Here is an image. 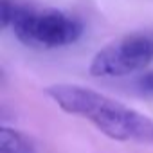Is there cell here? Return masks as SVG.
<instances>
[{"mask_svg":"<svg viewBox=\"0 0 153 153\" xmlns=\"http://www.w3.org/2000/svg\"><path fill=\"white\" fill-rule=\"evenodd\" d=\"M0 25L11 27L24 45L40 49L72 45L85 31L79 18L59 9H38L24 0H0Z\"/></svg>","mask_w":153,"mask_h":153,"instance_id":"cell-2","label":"cell"},{"mask_svg":"<svg viewBox=\"0 0 153 153\" xmlns=\"http://www.w3.org/2000/svg\"><path fill=\"white\" fill-rule=\"evenodd\" d=\"M153 61V36L130 34L101 51L90 61L88 72L96 78H123L142 70Z\"/></svg>","mask_w":153,"mask_h":153,"instance_id":"cell-3","label":"cell"},{"mask_svg":"<svg viewBox=\"0 0 153 153\" xmlns=\"http://www.w3.org/2000/svg\"><path fill=\"white\" fill-rule=\"evenodd\" d=\"M137 85L142 92H148V94H153V70L151 72H144L140 78L137 79Z\"/></svg>","mask_w":153,"mask_h":153,"instance_id":"cell-5","label":"cell"},{"mask_svg":"<svg viewBox=\"0 0 153 153\" xmlns=\"http://www.w3.org/2000/svg\"><path fill=\"white\" fill-rule=\"evenodd\" d=\"M0 153H38L31 137L25 133L2 126L0 128Z\"/></svg>","mask_w":153,"mask_h":153,"instance_id":"cell-4","label":"cell"},{"mask_svg":"<svg viewBox=\"0 0 153 153\" xmlns=\"http://www.w3.org/2000/svg\"><path fill=\"white\" fill-rule=\"evenodd\" d=\"M45 92L63 112L90 121L114 140L153 144V119L106 94L74 83H56Z\"/></svg>","mask_w":153,"mask_h":153,"instance_id":"cell-1","label":"cell"}]
</instances>
